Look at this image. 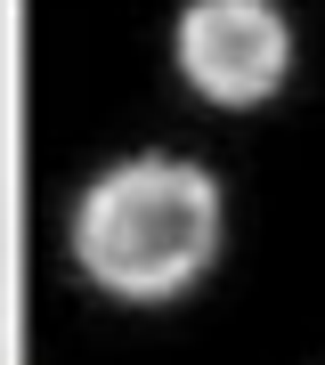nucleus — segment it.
I'll return each instance as SVG.
<instances>
[{"mask_svg": "<svg viewBox=\"0 0 325 365\" xmlns=\"http://www.w3.org/2000/svg\"><path fill=\"white\" fill-rule=\"evenodd\" d=\"M220 252V187L211 170L146 155L122 163L74 211V260L122 300H171Z\"/></svg>", "mask_w": 325, "mask_h": 365, "instance_id": "nucleus-1", "label": "nucleus"}, {"mask_svg": "<svg viewBox=\"0 0 325 365\" xmlns=\"http://www.w3.org/2000/svg\"><path fill=\"white\" fill-rule=\"evenodd\" d=\"M293 66V33L269 0H195L179 16V73L211 106H260Z\"/></svg>", "mask_w": 325, "mask_h": 365, "instance_id": "nucleus-2", "label": "nucleus"}]
</instances>
